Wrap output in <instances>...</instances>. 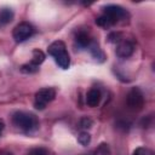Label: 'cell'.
<instances>
[{
  "label": "cell",
  "instance_id": "obj_1",
  "mask_svg": "<svg viewBox=\"0 0 155 155\" xmlns=\"http://www.w3.org/2000/svg\"><path fill=\"white\" fill-rule=\"evenodd\" d=\"M47 52L50 56H52L56 61V63L62 68V69H68L70 65V56L67 51V46L63 41H53L48 48Z\"/></svg>",
  "mask_w": 155,
  "mask_h": 155
},
{
  "label": "cell",
  "instance_id": "obj_2",
  "mask_svg": "<svg viewBox=\"0 0 155 155\" xmlns=\"http://www.w3.org/2000/svg\"><path fill=\"white\" fill-rule=\"evenodd\" d=\"M12 122L16 127L25 132H33L39 127V121L36 116L31 113L25 111H16L12 115Z\"/></svg>",
  "mask_w": 155,
  "mask_h": 155
},
{
  "label": "cell",
  "instance_id": "obj_3",
  "mask_svg": "<svg viewBox=\"0 0 155 155\" xmlns=\"http://www.w3.org/2000/svg\"><path fill=\"white\" fill-rule=\"evenodd\" d=\"M56 97V90L52 87H46V88H41L35 93V98H34V105L36 109L42 110L45 109V107L52 102Z\"/></svg>",
  "mask_w": 155,
  "mask_h": 155
},
{
  "label": "cell",
  "instance_id": "obj_4",
  "mask_svg": "<svg viewBox=\"0 0 155 155\" xmlns=\"http://www.w3.org/2000/svg\"><path fill=\"white\" fill-rule=\"evenodd\" d=\"M34 34V27L28 22H21L12 31V36L16 42H23Z\"/></svg>",
  "mask_w": 155,
  "mask_h": 155
},
{
  "label": "cell",
  "instance_id": "obj_5",
  "mask_svg": "<svg viewBox=\"0 0 155 155\" xmlns=\"http://www.w3.org/2000/svg\"><path fill=\"white\" fill-rule=\"evenodd\" d=\"M127 107L132 110H140L144 105V96L138 87H133L126 96Z\"/></svg>",
  "mask_w": 155,
  "mask_h": 155
},
{
  "label": "cell",
  "instance_id": "obj_6",
  "mask_svg": "<svg viewBox=\"0 0 155 155\" xmlns=\"http://www.w3.org/2000/svg\"><path fill=\"white\" fill-rule=\"evenodd\" d=\"M103 11H104L103 15H105L109 19H111L114 24L119 19L124 18L127 15L126 10L124 7H121V6H119V5H107V6L103 7Z\"/></svg>",
  "mask_w": 155,
  "mask_h": 155
},
{
  "label": "cell",
  "instance_id": "obj_7",
  "mask_svg": "<svg viewBox=\"0 0 155 155\" xmlns=\"http://www.w3.org/2000/svg\"><path fill=\"white\" fill-rule=\"evenodd\" d=\"M133 51H134L133 44L130 42V41H127V40L120 41L117 44V46H116V50H115L116 56L120 57V58H128L133 53Z\"/></svg>",
  "mask_w": 155,
  "mask_h": 155
},
{
  "label": "cell",
  "instance_id": "obj_8",
  "mask_svg": "<svg viewBox=\"0 0 155 155\" xmlns=\"http://www.w3.org/2000/svg\"><path fill=\"white\" fill-rule=\"evenodd\" d=\"M101 98H102L101 91L98 88H91L86 94V104L91 108H94L99 104Z\"/></svg>",
  "mask_w": 155,
  "mask_h": 155
},
{
  "label": "cell",
  "instance_id": "obj_9",
  "mask_svg": "<svg viewBox=\"0 0 155 155\" xmlns=\"http://www.w3.org/2000/svg\"><path fill=\"white\" fill-rule=\"evenodd\" d=\"M13 18V12L11 8H2L0 10V25L7 24L12 21Z\"/></svg>",
  "mask_w": 155,
  "mask_h": 155
},
{
  "label": "cell",
  "instance_id": "obj_10",
  "mask_svg": "<svg viewBox=\"0 0 155 155\" xmlns=\"http://www.w3.org/2000/svg\"><path fill=\"white\" fill-rule=\"evenodd\" d=\"M75 40H76V44L79 46H81V47H87V46L91 45V39H90L88 34L85 33V31H80L76 35V39Z\"/></svg>",
  "mask_w": 155,
  "mask_h": 155
},
{
  "label": "cell",
  "instance_id": "obj_11",
  "mask_svg": "<svg viewBox=\"0 0 155 155\" xmlns=\"http://www.w3.org/2000/svg\"><path fill=\"white\" fill-rule=\"evenodd\" d=\"M44 61H45V53L41 50H39V48L33 50V53H31V63H34L36 65H40Z\"/></svg>",
  "mask_w": 155,
  "mask_h": 155
},
{
  "label": "cell",
  "instance_id": "obj_12",
  "mask_svg": "<svg viewBox=\"0 0 155 155\" xmlns=\"http://www.w3.org/2000/svg\"><path fill=\"white\" fill-rule=\"evenodd\" d=\"M90 47H91L90 50H91V53H92L93 58H96V59L103 62V61H104V53H103V51L99 48V46L96 45V44H92V45H90Z\"/></svg>",
  "mask_w": 155,
  "mask_h": 155
},
{
  "label": "cell",
  "instance_id": "obj_13",
  "mask_svg": "<svg viewBox=\"0 0 155 155\" xmlns=\"http://www.w3.org/2000/svg\"><path fill=\"white\" fill-rule=\"evenodd\" d=\"M96 24H98L99 27H103V28H108V27H111L114 23L111 19H109L105 15H102L99 16L98 18H96Z\"/></svg>",
  "mask_w": 155,
  "mask_h": 155
},
{
  "label": "cell",
  "instance_id": "obj_14",
  "mask_svg": "<svg viewBox=\"0 0 155 155\" xmlns=\"http://www.w3.org/2000/svg\"><path fill=\"white\" fill-rule=\"evenodd\" d=\"M39 70V65L34 64V63H27V64H23L21 67V71L22 73H25V74H33V73H36Z\"/></svg>",
  "mask_w": 155,
  "mask_h": 155
},
{
  "label": "cell",
  "instance_id": "obj_15",
  "mask_svg": "<svg viewBox=\"0 0 155 155\" xmlns=\"http://www.w3.org/2000/svg\"><path fill=\"white\" fill-rule=\"evenodd\" d=\"M78 142H79L81 145H84V147L88 145L90 142H91V136H90V133L86 132V131L80 132V134L78 136Z\"/></svg>",
  "mask_w": 155,
  "mask_h": 155
},
{
  "label": "cell",
  "instance_id": "obj_16",
  "mask_svg": "<svg viewBox=\"0 0 155 155\" xmlns=\"http://www.w3.org/2000/svg\"><path fill=\"white\" fill-rule=\"evenodd\" d=\"M27 155H51V151H50L48 149H46V148L39 147V148L31 149Z\"/></svg>",
  "mask_w": 155,
  "mask_h": 155
},
{
  "label": "cell",
  "instance_id": "obj_17",
  "mask_svg": "<svg viewBox=\"0 0 155 155\" xmlns=\"http://www.w3.org/2000/svg\"><path fill=\"white\" fill-rule=\"evenodd\" d=\"M93 155H110V150H109L108 144L102 143V144L96 149V151H94Z\"/></svg>",
  "mask_w": 155,
  "mask_h": 155
},
{
  "label": "cell",
  "instance_id": "obj_18",
  "mask_svg": "<svg viewBox=\"0 0 155 155\" xmlns=\"http://www.w3.org/2000/svg\"><path fill=\"white\" fill-rule=\"evenodd\" d=\"M133 155H154V154L150 149L144 148V147H139L133 151Z\"/></svg>",
  "mask_w": 155,
  "mask_h": 155
},
{
  "label": "cell",
  "instance_id": "obj_19",
  "mask_svg": "<svg viewBox=\"0 0 155 155\" xmlns=\"http://www.w3.org/2000/svg\"><path fill=\"white\" fill-rule=\"evenodd\" d=\"M108 39H109V41L110 42H115V44H119L120 41H122V36H121V33H111V34H109V36H108Z\"/></svg>",
  "mask_w": 155,
  "mask_h": 155
},
{
  "label": "cell",
  "instance_id": "obj_20",
  "mask_svg": "<svg viewBox=\"0 0 155 155\" xmlns=\"http://www.w3.org/2000/svg\"><path fill=\"white\" fill-rule=\"evenodd\" d=\"M80 126L82 128H90L92 126V120L90 117H82L80 121Z\"/></svg>",
  "mask_w": 155,
  "mask_h": 155
},
{
  "label": "cell",
  "instance_id": "obj_21",
  "mask_svg": "<svg viewBox=\"0 0 155 155\" xmlns=\"http://www.w3.org/2000/svg\"><path fill=\"white\" fill-rule=\"evenodd\" d=\"M4 128H5V124H4V121H2V120H0V134L2 133Z\"/></svg>",
  "mask_w": 155,
  "mask_h": 155
},
{
  "label": "cell",
  "instance_id": "obj_22",
  "mask_svg": "<svg viewBox=\"0 0 155 155\" xmlns=\"http://www.w3.org/2000/svg\"><path fill=\"white\" fill-rule=\"evenodd\" d=\"M0 155H13V154L10 151H0Z\"/></svg>",
  "mask_w": 155,
  "mask_h": 155
}]
</instances>
